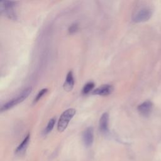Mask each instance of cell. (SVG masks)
I'll return each instance as SVG.
<instances>
[{"instance_id":"obj_1","label":"cell","mask_w":161,"mask_h":161,"mask_svg":"<svg viewBox=\"0 0 161 161\" xmlns=\"http://www.w3.org/2000/svg\"><path fill=\"white\" fill-rule=\"evenodd\" d=\"M17 2L12 1H1L0 2V11L2 14H4L11 19H16V14L14 8L16 6Z\"/></svg>"},{"instance_id":"obj_2","label":"cell","mask_w":161,"mask_h":161,"mask_svg":"<svg viewBox=\"0 0 161 161\" xmlns=\"http://www.w3.org/2000/svg\"><path fill=\"white\" fill-rule=\"evenodd\" d=\"M31 87L26 88L17 97L12 99L11 100H10L9 101L6 103V104H3L1 108V111H6V110L14 107V106L17 105L18 104L21 103L28 96V95L31 93Z\"/></svg>"},{"instance_id":"obj_3","label":"cell","mask_w":161,"mask_h":161,"mask_svg":"<svg viewBox=\"0 0 161 161\" xmlns=\"http://www.w3.org/2000/svg\"><path fill=\"white\" fill-rule=\"evenodd\" d=\"M75 109L69 108L62 113L57 124V130L58 131L62 132L65 130L69 121L75 114Z\"/></svg>"},{"instance_id":"obj_4","label":"cell","mask_w":161,"mask_h":161,"mask_svg":"<svg viewBox=\"0 0 161 161\" xmlns=\"http://www.w3.org/2000/svg\"><path fill=\"white\" fill-rule=\"evenodd\" d=\"M152 15V10L148 7H143L136 11L132 16V19L135 23H141L148 21Z\"/></svg>"},{"instance_id":"obj_5","label":"cell","mask_w":161,"mask_h":161,"mask_svg":"<svg viewBox=\"0 0 161 161\" xmlns=\"http://www.w3.org/2000/svg\"><path fill=\"white\" fill-rule=\"evenodd\" d=\"M82 140L84 145L89 147L92 145L94 140V130L92 127L87 128L82 134Z\"/></svg>"},{"instance_id":"obj_6","label":"cell","mask_w":161,"mask_h":161,"mask_svg":"<svg viewBox=\"0 0 161 161\" xmlns=\"http://www.w3.org/2000/svg\"><path fill=\"white\" fill-rule=\"evenodd\" d=\"M113 90H114V88L113 86L109 84H105L92 91V94L94 95H99V96H108L111 94Z\"/></svg>"},{"instance_id":"obj_7","label":"cell","mask_w":161,"mask_h":161,"mask_svg":"<svg viewBox=\"0 0 161 161\" xmlns=\"http://www.w3.org/2000/svg\"><path fill=\"white\" fill-rule=\"evenodd\" d=\"M152 107H153V104L152 102H150V101H146L142 103V104H140L138 106L137 109L139 113L142 115L144 116H147L152 112Z\"/></svg>"},{"instance_id":"obj_8","label":"cell","mask_w":161,"mask_h":161,"mask_svg":"<svg viewBox=\"0 0 161 161\" xmlns=\"http://www.w3.org/2000/svg\"><path fill=\"white\" fill-rule=\"evenodd\" d=\"M108 121H109V114L108 113H104L100 119L99 123V130L101 133L106 134L108 132Z\"/></svg>"},{"instance_id":"obj_9","label":"cell","mask_w":161,"mask_h":161,"mask_svg":"<svg viewBox=\"0 0 161 161\" xmlns=\"http://www.w3.org/2000/svg\"><path fill=\"white\" fill-rule=\"evenodd\" d=\"M74 85V79L73 77V74L72 71H69L67 74L65 81L63 87L65 91L69 92L73 89Z\"/></svg>"},{"instance_id":"obj_10","label":"cell","mask_w":161,"mask_h":161,"mask_svg":"<svg viewBox=\"0 0 161 161\" xmlns=\"http://www.w3.org/2000/svg\"><path fill=\"white\" fill-rule=\"evenodd\" d=\"M29 141H30V135L28 134L25 136V138L23 139V140L21 142V143L19 145V146L17 147V148L15 151L16 153L21 154V153H23L25 151V150L28 145Z\"/></svg>"},{"instance_id":"obj_11","label":"cell","mask_w":161,"mask_h":161,"mask_svg":"<svg viewBox=\"0 0 161 161\" xmlns=\"http://www.w3.org/2000/svg\"><path fill=\"white\" fill-rule=\"evenodd\" d=\"M55 121H56L55 118H52V119H50L49 120V121H48V124H47L46 128H45V130H44V131H43V133H44L45 135L48 134V133H50V132L52 130V129H53V126H54V125H55Z\"/></svg>"},{"instance_id":"obj_12","label":"cell","mask_w":161,"mask_h":161,"mask_svg":"<svg viewBox=\"0 0 161 161\" xmlns=\"http://www.w3.org/2000/svg\"><path fill=\"white\" fill-rule=\"evenodd\" d=\"M94 86H95V84L93 82L91 81V82H87L84 85V86L83 87V89H82V94H87L89 92H90L93 89V88L94 87Z\"/></svg>"},{"instance_id":"obj_13","label":"cell","mask_w":161,"mask_h":161,"mask_svg":"<svg viewBox=\"0 0 161 161\" xmlns=\"http://www.w3.org/2000/svg\"><path fill=\"white\" fill-rule=\"evenodd\" d=\"M47 91H48V89H47V88H44V89H41V90L38 92V93L37 94V95L36 96V97H35L34 101H33V103H36V102H38V101L43 97V96L47 92Z\"/></svg>"},{"instance_id":"obj_14","label":"cell","mask_w":161,"mask_h":161,"mask_svg":"<svg viewBox=\"0 0 161 161\" xmlns=\"http://www.w3.org/2000/svg\"><path fill=\"white\" fill-rule=\"evenodd\" d=\"M77 30H78V25L77 23H74L71 25L68 29L69 33L70 34L75 33Z\"/></svg>"}]
</instances>
